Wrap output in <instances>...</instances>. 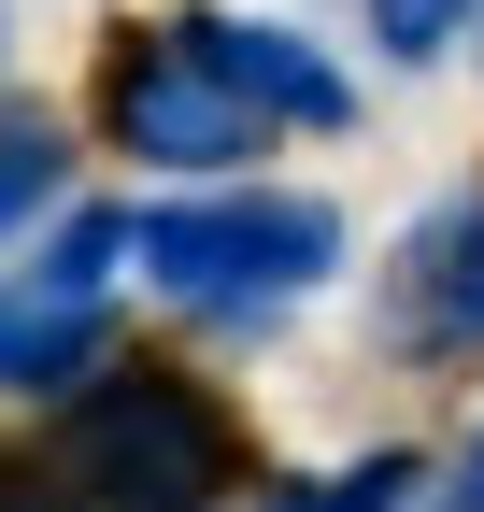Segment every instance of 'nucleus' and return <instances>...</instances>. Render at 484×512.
<instances>
[{
  "label": "nucleus",
  "instance_id": "obj_1",
  "mask_svg": "<svg viewBox=\"0 0 484 512\" xmlns=\"http://www.w3.org/2000/svg\"><path fill=\"white\" fill-rule=\"evenodd\" d=\"M242 470V441L214 413V384L100 356L72 399H57V498L72 512H214Z\"/></svg>",
  "mask_w": 484,
  "mask_h": 512
},
{
  "label": "nucleus",
  "instance_id": "obj_2",
  "mask_svg": "<svg viewBox=\"0 0 484 512\" xmlns=\"http://www.w3.org/2000/svg\"><path fill=\"white\" fill-rule=\"evenodd\" d=\"M328 256H342V214H328V200H157V214H143V271H157L171 299L228 313V328L285 313Z\"/></svg>",
  "mask_w": 484,
  "mask_h": 512
},
{
  "label": "nucleus",
  "instance_id": "obj_3",
  "mask_svg": "<svg viewBox=\"0 0 484 512\" xmlns=\"http://www.w3.org/2000/svg\"><path fill=\"white\" fill-rule=\"evenodd\" d=\"M100 128H114L129 157H157V171H228V157H257L271 114L242 100L186 29H129L114 72H100Z\"/></svg>",
  "mask_w": 484,
  "mask_h": 512
},
{
  "label": "nucleus",
  "instance_id": "obj_4",
  "mask_svg": "<svg viewBox=\"0 0 484 512\" xmlns=\"http://www.w3.org/2000/svg\"><path fill=\"white\" fill-rule=\"evenodd\" d=\"M171 29H186V43H200L271 128H342V114H356V86H342L299 29H271V15H171Z\"/></svg>",
  "mask_w": 484,
  "mask_h": 512
},
{
  "label": "nucleus",
  "instance_id": "obj_5",
  "mask_svg": "<svg viewBox=\"0 0 484 512\" xmlns=\"http://www.w3.org/2000/svg\"><path fill=\"white\" fill-rule=\"evenodd\" d=\"M86 370H100V299L0 285V384H15V399H72Z\"/></svg>",
  "mask_w": 484,
  "mask_h": 512
},
{
  "label": "nucleus",
  "instance_id": "obj_6",
  "mask_svg": "<svg viewBox=\"0 0 484 512\" xmlns=\"http://www.w3.org/2000/svg\"><path fill=\"white\" fill-rule=\"evenodd\" d=\"M114 256H143V214H72V228L43 242V271H29V285H57V299H100V285H114Z\"/></svg>",
  "mask_w": 484,
  "mask_h": 512
},
{
  "label": "nucleus",
  "instance_id": "obj_7",
  "mask_svg": "<svg viewBox=\"0 0 484 512\" xmlns=\"http://www.w3.org/2000/svg\"><path fill=\"white\" fill-rule=\"evenodd\" d=\"M57 171H72V157H57V128H43V114H15V128H0V242H15V228L57 200Z\"/></svg>",
  "mask_w": 484,
  "mask_h": 512
},
{
  "label": "nucleus",
  "instance_id": "obj_8",
  "mask_svg": "<svg viewBox=\"0 0 484 512\" xmlns=\"http://www.w3.org/2000/svg\"><path fill=\"white\" fill-rule=\"evenodd\" d=\"M413 498V456H356L342 484H314V498H285V512H399Z\"/></svg>",
  "mask_w": 484,
  "mask_h": 512
},
{
  "label": "nucleus",
  "instance_id": "obj_9",
  "mask_svg": "<svg viewBox=\"0 0 484 512\" xmlns=\"http://www.w3.org/2000/svg\"><path fill=\"white\" fill-rule=\"evenodd\" d=\"M456 15H470V0H371V29H385L399 57H442V43H456Z\"/></svg>",
  "mask_w": 484,
  "mask_h": 512
},
{
  "label": "nucleus",
  "instance_id": "obj_10",
  "mask_svg": "<svg viewBox=\"0 0 484 512\" xmlns=\"http://www.w3.org/2000/svg\"><path fill=\"white\" fill-rule=\"evenodd\" d=\"M470 512H484V441H470Z\"/></svg>",
  "mask_w": 484,
  "mask_h": 512
}]
</instances>
